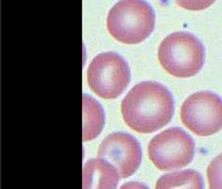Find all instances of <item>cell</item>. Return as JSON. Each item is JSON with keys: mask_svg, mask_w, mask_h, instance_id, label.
<instances>
[{"mask_svg": "<svg viewBox=\"0 0 222 189\" xmlns=\"http://www.w3.org/2000/svg\"><path fill=\"white\" fill-rule=\"evenodd\" d=\"M175 111L170 90L154 81L135 85L121 103V113L127 125L140 133H151L168 125Z\"/></svg>", "mask_w": 222, "mask_h": 189, "instance_id": "6da1fadb", "label": "cell"}, {"mask_svg": "<svg viewBox=\"0 0 222 189\" xmlns=\"http://www.w3.org/2000/svg\"><path fill=\"white\" fill-rule=\"evenodd\" d=\"M155 14L143 1H120L108 13L107 27L111 35L127 44L141 42L153 32Z\"/></svg>", "mask_w": 222, "mask_h": 189, "instance_id": "7a4b0ae2", "label": "cell"}, {"mask_svg": "<svg viewBox=\"0 0 222 189\" xmlns=\"http://www.w3.org/2000/svg\"><path fill=\"white\" fill-rule=\"evenodd\" d=\"M158 57L169 74L177 77H189L196 75L203 66L205 48L192 34L176 32L162 40Z\"/></svg>", "mask_w": 222, "mask_h": 189, "instance_id": "3957f363", "label": "cell"}, {"mask_svg": "<svg viewBox=\"0 0 222 189\" xmlns=\"http://www.w3.org/2000/svg\"><path fill=\"white\" fill-rule=\"evenodd\" d=\"M194 140L180 127H171L154 136L148 145V155L156 168L169 171L186 166L194 159Z\"/></svg>", "mask_w": 222, "mask_h": 189, "instance_id": "277c9868", "label": "cell"}, {"mask_svg": "<svg viewBox=\"0 0 222 189\" xmlns=\"http://www.w3.org/2000/svg\"><path fill=\"white\" fill-rule=\"evenodd\" d=\"M130 71L128 63L119 54L107 52L94 58L87 70L90 88L104 99H115L128 84Z\"/></svg>", "mask_w": 222, "mask_h": 189, "instance_id": "5b68a950", "label": "cell"}, {"mask_svg": "<svg viewBox=\"0 0 222 189\" xmlns=\"http://www.w3.org/2000/svg\"><path fill=\"white\" fill-rule=\"evenodd\" d=\"M180 118L186 127L194 134L208 137L222 128V100L211 91H199L184 101Z\"/></svg>", "mask_w": 222, "mask_h": 189, "instance_id": "8992f818", "label": "cell"}, {"mask_svg": "<svg viewBox=\"0 0 222 189\" xmlns=\"http://www.w3.org/2000/svg\"><path fill=\"white\" fill-rule=\"evenodd\" d=\"M98 157L117 170L120 178H128L140 166L142 150L136 138L124 132L112 133L102 140Z\"/></svg>", "mask_w": 222, "mask_h": 189, "instance_id": "52a82bcc", "label": "cell"}, {"mask_svg": "<svg viewBox=\"0 0 222 189\" xmlns=\"http://www.w3.org/2000/svg\"><path fill=\"white\" fill-rule=\"evenodd\" d=\"M119 175L112 164L91 159L83 167V189H116Z\"/></svg>", "mask_w": 222, "mask_h": 189, "instance_id": "ba28073f", "label": "cell"}, {"mask_svg": "<svg viewBox=\"0 0 222 189\" xmlns=\"http://www.w3.org/2000/svg\"><path fill=\"white\" fill-rule=\"evenodd\" d=\"M104 113L101 105L90 96H83V141H90L102 131Z\"/></svg>", "mask_w": 222, "mask_h": 189, "instance_id": "9c48e42d", "label": "cell"}, {"mask_svg": "<svg viewBox=\"0 0 222 189\" xmlns=\"http://www.w3.org/2000/svg\"><path fill=\"white\" fill-rule=\"evenodd\" d=\"M155 189H205V183L198 171L187 169L161 176Z\"/></svg>", "mask_w": 222, "mask_h": 189, "instance_id": "30bf717a", "label": "cell"}, {"mask_svg": "<svg viewBox=\"0 0 222 189\" xmlns=\"http://www.w3.org/2000/svg\"><path fill=\"white\" fill-rule=\"evenodd\" d=\"M207 174L209 189H222V153L210 163Z\"/></svg>", "mask_w": 222, "mask_h": 189, "instance_id": "8fae6325", "label": "cell"}, {"mask_svg": "<svg viewBox=\"0 0 222 189\" xmlns=\"http://www.w3.org/2000/svg\"><path fill=\"white\" fill-rule=\"evenodd\" d=\"M120 189H150L145 184L138 181H130L124 183L120 186Z\"/></svg>", "mask_w": 222, "mask_h": 189, "instance_id": "7c38bea8", "label": "cell"}]
</instances>
